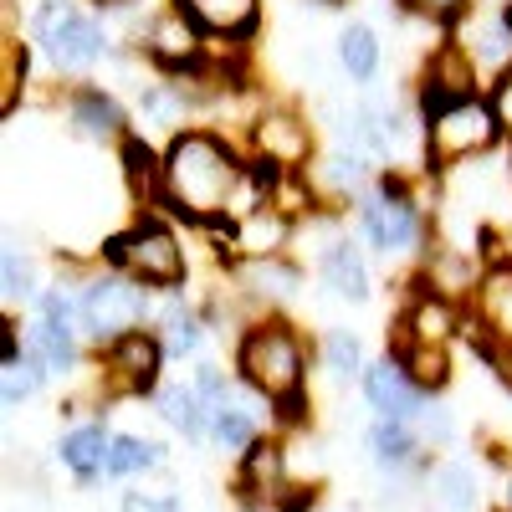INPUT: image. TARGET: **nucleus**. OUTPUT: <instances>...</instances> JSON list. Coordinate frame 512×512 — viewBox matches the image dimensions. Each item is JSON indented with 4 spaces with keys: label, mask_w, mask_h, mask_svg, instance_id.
I'll return each mask as SVG.
<instances>
[{
    "label": "nucleus",
    "mask_w": 512,
    "mask_h": 512,
    "mask_svg": "<svg viewBox=\"0 0 512 512\" xmlns=\"http://www.w3.org/2000/svg\"><path fill=\"white\" fill-rule=\"evenodd\" d=\"M41 287L47 282H41V272H36L31 246L6 236V246H0V303H6V318H26Z\"/></svg>",
    "instance_id": "obj_24"
},
{
    "label": "nucleus",
    "mask_w": 512,
    "mask_h": 512,
    "mask_svg": "<svg viewBox=\"0 0 512 512\" xmlns=\"http://www.w3.org/2000/svg\"><path fill=\"white\" fill-rule=\"evenodd\" d=\"M52 108L62 118V128L77 144H93V149H118L128 134H134V108H128L108 82L98 77H82V82H62L52 93Z\"/></svg>",
    "instance_id": "obj_10"
},
{
    "label": "nucleus",
    "mask_w": 512,
    "mask_h": 512,
    "mask_svg": "<svg viewBox=\"0 0 512 512\" xmlns=\"http://www.w3.org/2000/svg\"><path fill=\"white\" fill-rule=\"evenodd\" d=\"M26 41L62 82L93 77L123 52L108 16L93 11L88 0H36L26 11Z\"/></svg>",
    "instance_id": "obj_4"
},
{
    "label": "nucleus",
    "mask_w": 512,
    "mask_h": 512,
    "mask_svg": "<svg viewBox=\"0 0 512 512\" xmlns=\"http://www.w3.org/2000/svg\"><path fill=\"white\" fill-rule=\"evenodd\" d=\"M415 431L425 436V446L431 451H446L451 441H456V420H451V410L441 405V395H431L420 405V415H415Z\"/></svg>",
    "instance_id": "obj_34"
},
{
    "label": "nucleus",
    "mask_w": 512,
    "mask_h": 512,
    "mask_svg": "<svg viewBox=\"0 0 512 512\" xmlns=\"http://www.w3.org/2000/svg\"><path fill=\"white\" fill-rule=\"evenodd\" d=\"M154 415L190 446H210V400L200 395V384L190 374L180 379H164L159 395H154Z\"/></svg>",
    "instance_id": "obj_23"
},
{
    "label": "nucleus",
    "mask_w": 512,
    "mask_h": 512,
    "mask_svg": "<svg viewBox=\"0 0 512 512\" xmlns=\"http://www.w3.org/2000/svg\"><path fill=\"white\" fill-rule=\"evenodd\" d=\"M318 512H323V507H318Z\"/></svg>",
    "instance_id": "obj_41"
},
{
    "label": "nucleus",
    "mask_w": 512,
    "mask_h": 512,
    "mask_svg": "<svg viewBox=\"0 0 512 512\" xmlns=\"http://www.w3.org/2000/svg\"><path fill=\"white\" fill-rule=\"evenodd\" d=\"M359 395H364V405H369L374 415H384V420H415L420 405L431 400V395L415 384V374L405 369V359L390 354V349L369 359V369H364V379H359Z\"/></svg>",
    "instance_id": "obj_15"
},
{
    "label": "nucleus",
    "mask_w": 512,
    "mask_h": 512,
    "mask_svg": "<svg viewBox=\"0 0 512 512\" xmlns=\"http://www.w3.org/2000/svg\"><path fill=\"white\" fill-rule=\"evenodd\" d=\"M169 466V446L139 431H113V456H108V482H144Z\"/></svg>",
    "instance_id": "obj_26"
},
{
    "label": "nucleus",
    "mask_w": 512,
    "mask_h": 512,
    "mask_svg": "<svg viewBox=\"0 0 512 512\" xmlns=\"http://www.w3.org/2000/svg\"><path fill=\"white\" fill-rule=\"evenodd\" d=\"M466 318H472V308H461L451 297L410 282L405 303L395 313V328H390V344H441V349H451V344H461Z\"/></svg>",
    "instance_id": "obj_13"
},
{
    "label": "nucleus",
    "mask_w": 512,
    "mask_h": 512,
    "mask_svg": "<svg viewBox=\"0 0 512 512\" xmlns=\"http://www.w3.org/2000/svg\"><path fill=\"white\" fill-rule=\"evenodd\" d=\"M241 144H246L251 159H262L272 169H308L323 149V134H318V118H313L308 103L267 93L262 108H256V118L246 123Z\"/></svg>",
    "instance_id": "obj_8"
},
{
    "label": "nucleus",
    "mask_w": 512,
    "mask_h": 512,
    "mask_svg": "<svg viewBox=\"0 0 512 512\" xmlns=\"http://www.w3.org/2000/svg\"><path fill=\"white\" fill-rule=\"evenodd\" d=\"M159 333V344L169 354V364H195L210 344V323H205V308L200 297H190V287L180 292H159V313L149 323Z\"/></svg>",
    "instance_id": "obj_16"
},
{
    "label": "nucleus",
    "mask_w": 512,
    "mask_h": 512,
    "mask_svg": "<svg viewBox=\"0 0 512 512\" xmlns=\"http://www.w3.org/2000/svg\"><path fill=\"white\" fill-rule=\"evenodd\" d=\"M118 512H180V492L175 487H149V482H128L118 492Z\"/></svg>",
    "instance_id": "obj_33"
},
{
    "label": "nucleus",
    "mask_w": 512,
    "mask_h": 512,
    "mask_svg": "<svg viewBox=\"0 0 512 512\" xmlns=\"http://www.w3.org/2000/svg\"><path fill=\"white\" fill-rule=\"evenodd\" d=\"M492 512H512V466L502 472V487H497V502H492Z\"/></svg>",
    "instance_id": "obj_36"
},
{
    "label": "nucleus",
    "mask_w": 512,
    "mask_h": 512,
    "mask_svg": "<svg viewBox=\"0 0 512 512\" xmlns=\"http://www.w3.org/2000/svg\"><path fill=\"white\" fill-rule=\"evenodd\" d=\"M390 354L405 359V369L415 374V384L425 395H446L451 390V379H456L451 349H441V344H390Z\"/></svg>",
    "instance_id": "obj_29"
},
{
    "label": "nucleus",
    "mask_w": 512,
    "mask_h": 512,
    "mask_svg": "<svg viewBox=\"0 0 512 512\" xmlns=\"http://www.w3.org/2000/svg\"><path fill=\"white\" fill-rule=\"evenodd\" d=\"M98 262L139 277L154 292H180L195 277L190 246H185V226L169 216V210H134L123 226H113L98 241Z\"/></svg>",
    "instance_id": "obj_5"
},
{
    "label": "nucleus",
    "mask_w": 512,
    "mask_h": 512,
    "mask_svg": "<svg viewBox=\"0 0 512 512\" xmlns=\"http://www.w3.org/2000/svg\"><path fill=\"white\" fill-rule=\"evenodd\" d=\"M31 41H21V36H6L0 41V113L6 118H16V108H21V98H26V77H31Z\"/></svg>",
    "instance_id": "obj_32"
},
{
    "label": "nucleus",
    "mask_w": 512,
    "mask_h": 512,
    "mask_svg": "<svg viewBox=\"0 0 512 512\" xmlns=\"http://www.w3.org/2000/svg\"><path fill=\"white\" fill-rule=\"evenodd\" d=\"M318 6H344V0H318Z\"/></svg>",
    "instance_id": "obj_39"
},
{
    "label": "nucleus",
    "mask_w": 512,
    "mask_h": 512,
    "mask_svg": "<svg viewBox=\"0 0 512 512\" xmlns=\"http://www.w3.org/2000/svg\"><path fill=\"white\" fill-rule=\"evenodd\" d=\"M175 6L216 41H251L262 36L267 21V0H175Z\"/></svg>",
    "instance_id": "obj_22"
},
{
    "label": "nucleus",
    "mask_w": 512,
    "mask_h": 512,
    "mask_svg": "<svg viewBox=\"0 0 512 512\" xmlns=\"http://www.w3.org/2000/svg\"><path fill=\"white\" fill-rule=\"evenodd\" d=\"M425 118V175L446 180L466 164H482L497 149H507L502 134V118L487 98V88L477 93H461V98H441L431 108H420Z\"/></svg>",
    "instance_id": "obj_6"
},
{
    "label": "nucleus",
    "mask_w": 512,
    "mask_h": 512,
    "mask_svg": "<svg viewBox=\"0 0 512 512\" xmlns=\"http://www.w3.org/2000/svg\"><path fill=\"white\" fill-rule=\"evenodd\" d=\"M256 405H267V400H262V395H251L241 379L231 384L221 400H210V446H216L221 456H241L256 436H267V425H272V420L256 415Z\"/></svg>",
    "instance_id": "obj_18"
},
{
    "label": "nucleus",
    "mask_w": 512,
    "mask_h": 512,
    "mask_svg": "<svg viewBox=\"0 0 512 512\" xmlns=\"http://www.w3.org/2000/svg\"><path fill=\"white\" fill-rule=\"evenodd\" d=\"M425 487H431V502L441 512H477L482 492H477V472L466 461H436L425 472Z\"/></svg>",
    "instance_id": "obj_27"
},
{
    "label": "nucleus",
    "mask_w": 512,
    "mask_h": 512,
    "mask_svg": "<svg viewBox=\"0 0 512 512\" xmlns=\"http://www.w3.org/2000/svg\"><path fill=\"white\" fill-rule=\"evenodd\" d=\"M52 374L41 369L31 354H11V359H0V405H6L11 415L26 410L36 395H41V384H47Z\"/></svg>",
    "instance_id": "obj_30"
},
{
    "label": "nucleus",
    "mask_w": 512,
    "mask_h": 512,
    "mask_svg": "<svg viewBox=\"0 0 512 512\" xmlns=\"http://www.w3.org/2000/svg\"><path fill=\"white\" fill-rule=\"evenodd\" d=\"M118 185L128 195L134 210H159L164 205V144L144 139V134H128L118 149Z\"/></svg>",
    "instance_id": "obj_20"
},
{
    "label": "nucleus",
    "mask_w": 512,
    "mask_h": 512,
    "mask_svg": "<svg viewBox=\"0 0 512 512\" xmlns=\"http://www.w3.org/2000/svg\"><path fill=\"white\" fill-rule=\"evenodd\" d=\"M297 487L292 477V451L282 431L256 436L241 456H236V472H231V492L246 512H277V502Z\"/></svg>",
    "instance_id": "obj_12"
},
{
    "label": "nucleus",
    "mask_w": 512,
    "mask_h": 512,
    "mask_svg": "<svg viewBox=\"0 0 512 512\" xmlns=\"http://www.w3.org/2000/svg\"><path fill=\"white\" fill-rule=\"evenodd\" d=\"M93 395L108 400H154L159 384L169 379V354L154 328H134L113 338V344L93 349Z\"/></svg>",
    "instance_id": "obj_9"
},
{
    "label": "nucleus",
    "mask_w": 512,
    "mask_h": 512,
    "mask_svg": "<svg viewBox=\"0 0 512 512\" xmlns=\"http://www.w3.org/2000/svg\"><path fill=\"white\" fill-rule=\"evenodd\" d=\"M313 369H318V349L292 313H256L231 338V374L251 395H262L267 410L287 400H308Z\"/></svg>",
    "instance_id": "obj_3"
},
{
    "label": "nucleus",
    "mask_w": 512,
    "mask_h": 512,
    "mask_svg": "<svg viewBox=\"0 0 512 512\" xmlns=\"http://www.w3.org/2000/svg\"><path fill=\"white\" fill-rule=\"evenodd\" d=\"M502 11H507V21H512V0H502Z\"/></svg>",
    "instance_id": "obj_38"
},
{
    "label": "nucleus",
    "mask_w": 512,
    "mask_h": 512,
    "mask_svg": "<svg viewBox=\"0 0 512 512\" xmlns=\"http://www.w3.org/2000/svg\"><path fill=\"white\" fill-rule=\"evenodd\" d=\"M57 466L77 482V487H98L108 482V456H113V425L103 415H82L72 425H62V436L52 446Z\"/></svg>",
    "instance_id": "obj_14"
},
{
    "label": "nucleus",
    "mask_w": 512,
    "mask_h": 512,
    "mask_svg": "<svg viewBox=\"0 0 512 512\" xmlns=\"http://www.w3.org/2000/svg\"><path fill=\"white\" fill-rule=\"evenodd\" d=\"M451 36L461 41V52L477 62L482 82H492L497 72L512 67V21H507L502 6H492V0H482L477 16H472V21H461Z\"/></svg>",
    "instance_id": "obj_19"
},
{
    "label": "nucleus",
    "mask_w": 512,
    "mask_h": 512,
    "mask_svg": "<svg viewBox=\"0 0 512 512\" xmlns=\"http://www.w3.org/2000/svg\"><path fill=\"white\" fill-rule=\"evenodd\" d=\"M333 67H338V77H344L354 93L374 88V82L384 77V36H379V26L359 21V16L338 26L333 31Z\"/></svg>",
    "instance_id": "obj_21"
},
{
    "label": "nucleus",
    "mask_w": 512,
    "mask_h": 512,
    "mask_svg": "<svg viewBox=\"0 0 512 512\" xmlns=\"http://www.w3.org/2000/svg\"><path fill=\"white\" fill-rule=\"evenodd\" d=\"M425 169H384L374 190L349 210L354 236L369 246V256L384 272H400L405 282L425 262V251L436 241V216L425 205Z\"/></svg>",
    "instance_id": "obj_2"
},
{
    "label": "nucleus",
    "mask_w": 512,
    "mask_h": 512,
    "mask_svg": "<svg viewBox=\"0 0 512 512\" xmlns=\"http://www.w3.org/2000/svg\"><path fill=\"white\" fill-rule=\"evenodd\" d=\"M390 6H395L405 21L425 26V31H441V36H451L461 21H472V16H477L482 0H390Z\"/></svg>",
    "instance_id": "obj_31"
},
{
    "label": "nucleus",
    "mask_w": 512,
    "mask_h": 512,
    "mask_svg": "<svg viewBox=\"0 0 512 512\" xmlns=\"http://www.w3.org/2000/svg\"><path fill=\"white\" fill-rule=\"evenodd\" d=\"M461 344H472V354L492 369V379L512 395V333H497V328L472 308V318H466V333H461Z\"/></svg>",
    "instance_id": "obj_28"
},
{
    "label": "nucleus",
    "mask_w": 512,
    "mask_h": 512,
    "mask_svg": "<svg viewBox=\"0 0 512 512\" xmlns=\"http://www.w3.org/2000/svg\"><path fill=\"white\" fill-rule=\"evenodd\" d=\"M267 205V185L251 169L236 134L216 123H190L164 139V205L185 231H221L246 210Z\"/></svg>",
    "instance_id": "obj_1"
},
{
    "label": "nucleus",
    "mask_w": 512,
    "mask_h": 512,
    "mask_svg": "<svg viewBox=\"0 0 512 512\" xmlns=\"http://www.w3.org/2000/svg\"><path fill=\"white\" fill-rule=\"evenodd\" d=\"M93 11H103V16H113V11H123V6H134V0H88Z\"/></svg>",
    "instance_id": "obj_37"
},
{
    "label": "nucleus",
    "mask_w": 512,
    "mask_h": 512,
    "mask_svg": "<svg viewBox=\"0 0 512 512\" xmlns=\"http://www.w3.org/2000/svg\"><path fill=\"white\" fill-rule=\"evenodd\" d=\"M77 292H82V338H88V349H103V344H113V338L134 333V328H149L154 313H159L154 287H144L139 277L98 262V256L82 267Z\"/></svg>",
    "instance_id": "obj_7"
},
{
    "label": "nucleus",
    "mask_w": 512,
    "mask_h": 512,
    "mask_svg": "<svg viewBox=\"0 0 512 512\" xmlns=\"http://www.w3.org/2000/svg\"><path fill=\"white\" fill-rule=\"evenodd\" d=\"M226 287L246 303V313H292L297 297L308 287V267L297 251L282 256H246V262H226Z\"/></svg>",
    "instance_id": "obj_11"
},
{
    "label": "nucleus",
    "mask_w": 512,
    "mask_h": 512,
    "mask_svg": "<svg viewBox=\"0 0 512 512\" xmlns=\"http://www.w3.org/2000/svg\"><path fill=\"white\" fill-rule=\"evenodd\" d=\"M313 349H318V369L333 379V384H359L364 369H369V349L364 338L344 323H323L313 333Z\"/></svg>",
    "instance_id": "obj_25"
},
{
    "label": "nucleus",
    "mask_w": 512,
    "mask_h": 512,
    "mask_svg": "<svg viewBox=\"0 0 512 512\" xmlns=\"http://www.w3.org/2000/svg\"><path fill=\"white\" fill-rule=\"evenodd\" d=\"M492 6H502V0H492Z\"/></svg>",
    "instance_id": "obj_40"
},
{
    "label": "nucleus",
    "mask_w": 512,
    "mask_h": 512,
    "mask_svg": "<svg viewBox=\"0 0 512 512\" xmlns=\"http://www.w3.org/2000/svg\"><path fill=\"white\" fill-rule=\"evenodd\" d=\"M364 451L379 466L384 477H415V472H431V446L415 431V420H384L374 415L369 431H364Z\"/></svg>",
    "instance_id": "obj_17"
},
{
    "label": "nucleus",
    "mask_w": 512,
    "mask_h": 512,
    "mask_svg": "<svg viewBox=\"0 0 512 512\" xmlns=\"http://www.w3.org/2000/svg\"><path fill=\"white\" fill-rule=\"evenodd\" d=\"M487 98H492V108H497V118H502V134H507V149H512V67L487 82Z\"/></svg>",
    "instance_id": "obj_35"
}]
</instances>
